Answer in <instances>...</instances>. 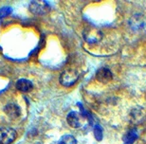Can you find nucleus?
Here are the masks:
<instances>
[{"label": "nucleus", "instance_id": "7ed1b4c3", "mask_svg": "<svg viewBox=\"0 0 146 144\" xmlns=\"http://www.w3.org/2000/svg\"><path fill=\"white\" fill-rule=\"evenodd\" d=\"M17 137L16 131L13 128H0V144H11Z\"/></svg>", "mask_w": 146, "mask_h": 144}, {"label": "nucleus", "instance_id": "f8f14e48", "mask_svg": "<svg viewBox=\"0 0 146 144\" xmlns=\"http://www.w3.org/2000/svg\"><path fill=\"white\" fill-rule=\"evenodd\" d=\"M13 11V9L10 7H3L0 9V19L4 18V17L8 16L9 14H11V13Z\"/></svg>", "mask_w": 146, "mask_h": 144}, {"label": "nucleus", "instance_id": "0eeeda50", "mask_svg": "<svg viewBox=\"0 0 146 144\" xmlns=\"http://www.w3.org/2000/svg\"><path fill=\"white\" fill-rule=\"evenodd\" d=\"M4 111L7 115L11 117V119H16L21 115V111H20V107L14 102H9L4 108Z\"/></svg>", "mask_w": 146, "mask_h": 144}, {"label": "nucleus", "instance_id": "f257e3e1", "mask_svg": "<svg viewBox=\"0 0 146 144\" xmlns=\"http://www.w3.org/2000/svg\"><path fill=\"white\" fill-rule=\"evenodd\" d=\"M83 36L84 39L88 44H97L103 40L104 34L98 28L88 26L83 31Z\"/></svg>", "mask_w": 146, "mask_h": 144}, {"label": "nucleus", "instance_id": "39448f33", "mask_svg": "<svg viewBox=\"0 0 146 144\" xmlns=\"http://www.w3.org/2000/svg\"><path fill=\"white\" fill-rule=\"evenodd\" d=\"M129 26L133 31H139L145 27V19L141 14H135L129 19Z\"/></svg>", "mask_w": 146, "mask_h": 144}, {"label": "nucleus", "instance_id": "9b49d317", "mask_svg": "<svg viewBox=\"0 0 146 144\" xmlns=\"http://www.w3.org/2000/svg\"><path fill=\"white\" fill-rule=\"evenodd\" d=\"M59 144H77V140L71 135H65L60 139Z\"/></svg>", "mask_w": 146, "mask_h": 144}, {"label": "nucleus", "instance_id": "ddd939ff", "mask_svg": "<svg viewBox=\"0 0 146 144\" xmlns=\"http://www.w3.org/2000/svg\"><path fill=\"white\" fill-rule=\"evenodd\" d=\"M94 135H95V137L99 140V141L103 139V130H102V128L99 125H96L95 130H94Z\"/></svg>", "mask_w": 146, "mask_h": 144}, {"label": "nucleus", "instance_id": "6e6552de", "mask_svg": "<svg viewBox=\"0 0 146 144\" xmlns=\"http://www.w3.org/2000/svg\"><path fill=\"white\" fill-rule=\"evenodd\" d=\"M16 88L21 92H30L33 88V84L27 79H20L16 83Z\"/></svg>", "mask_w": 146, "mask_h": 144}, {"label": "nucleus", "instance_id": "1a4fd4ad", "mask_svg": "<svg viewBox=\"0 0 146 144\" xmlns=\"http://www.w3.org/2000/svg\"><path fill=\"white\" fill-rule=\"evenodd\" d=\"M30 10L33 11V13L43 14L48 10V6L46 4H44L43 2H31V4L30 5Z\"/></svg>", "mask_w": 146, "mask_h": 144}, {"label": "nucleus", "instance_id": "9d476101", "mask_svg": "<svg viewBox=\"0 0 146 144\" xmlns=\"http://www.w3.org/2000/svg\"><path fill=\"white\" fill-rule=\"evenodd\" d=\"M138 137H139V134L137 129L132 128L123 136V141L125 142V144H132L138 139Z\"/></svg>", "mask_w": 146, "mask_h": 144}, {"label": "nucleus", "instance_id": "423d86ee", "mask_svg": "<svg viewBox=\"0 0 146 144\" xmlns=\"http://www.w3.org/2000/svg\"><path fill=\"white\" fill-rule=\"evenodd\" d=\"M66 121L73 128H79L83 124V116L78 112L72 111L66 117Z\"/></svg>", "mask_w": 146, "mask_h": 144}, {"label": "nucleus", "instance_id": "f03ea898", "mask_svg": "<svg viewBox=\"0 0 146 144\" xmlns=\"http://www.w3.org/2000/svg\"><path fill=\"white\" fill-rule=\"evenodd\" d=\"M79 80V73L74 69H66L61 73L59 81L65 87H70L77 83Z\"/></svg>", "mask_w": 146, "mask_h": 144}, {"label": "nucleus", "instance_id": "20e7f679", "mask_svg": "<svg viewBox=\"0 0 146 144\" xmlns=\"http://www.w3.org/2000/svg\"><path fill=\"white\" fill-rule=\"evenodd\" d=\"M113 74L111 72V70L106 68V67H102L96 72V79L98 82H100L102 84H107L112 80Z\"/></svg>", "mask_w": 146, "mask_h": 144}]
</instances>
